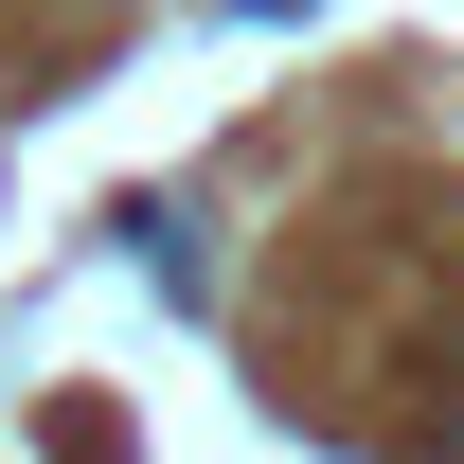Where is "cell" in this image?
<instances>
[{"label": "cell", "instance_id": "cell-1", "mask_svg": "<svg viewBox=\"0 0 464 464\" xmlns=\"http://www.w3.org/2000/svg\"><path fill=\"white\" fill-rule=\"evenodd\" d=\"M125 250H143V268H161V286L197 304V215H179V197H143V215H125Z\"/></svg>", "mask_w": 464, "mask_h": 464}]
</instances>
